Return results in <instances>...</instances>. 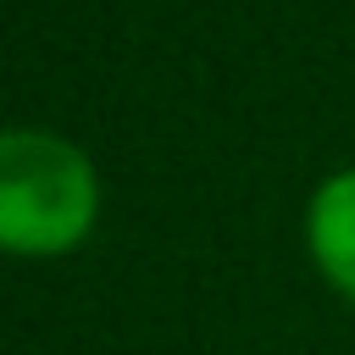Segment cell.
Segmentation results:
<instances>
[{
	"label": "cell",
	"mask_w": 355,
	"mask_h": 355,
	"mask_svg": "<svg viewBox=\"0 0 355 355\" xmlns=\"http://www.w3.org/2000/svg\"><path fill=\"white\" fill-rule=\"evenodd\" d=\"M311 255L355 300V172H338L311 200Z\"/></svg>",
	"instance_id": "cell-2"
},
{
	"label": "cell",
	"mask_w": 355,
	"mask_h": 355,
	"mask_svg": "<svg viewBox=\"0 0 355 355\" xmlns=\"http://www.w3.org/2000/svg\"><path fill=\"white\" fill-rule=\"evenodd\" d=\"M100 211L94 166L55 133L6 128L0 133V250L61 255Z\"/></svg>",
	"instance_id": "cell-1"
}]
</instances>
